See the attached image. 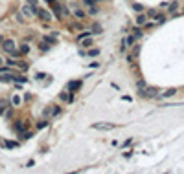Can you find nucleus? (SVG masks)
Instances as JSON below:
<instances>
[{"instance_id":"f257e3e1","label":"nucleus","mask_w":184,"mask_h":174,"mask_svg":"<svg viewBox=\"0 0 184 174\" xmlns=\"http://www.w3.org/2000/svg\"><path fill=\"white\" fill-rule=\"evenodd\" d=\"M2 48H4V51H8L9 55L13 53V51H17V50H15V48H17V46H15V40H11V39H6V40H4Z\"/></svg>"},{"instance_id":"f03ea898","label":"nucleus","mask_w":184,"mask_h":174,"mask_svg":"<svg viewBox=\"0 0 184 174\" xmlns=\"http://www.w3.org/2000/svg\"><path fill=\"white\" fill-rule=\"evenodd\" d=\"M37 17L41 20H44V22L52 20V13H50V11H46V9H37Z\"/></svg>"},{"instance_id":"7ed1b4c3","label":"nucleus","mask_w":184,"mask_h":174,"mask_svg":"<svg viewBox=\"0 0 184 174\" xmlns=\"http://www.w3.org/2000/svg\"><path fill=\"white\" fill-rule=\"evenodd\" d=\"M92 128L94 130H111V128H114V125L112 123H94Z\"/></svg>"},{"instance_id":"20e7f679","label":"nucleus","mask_w":184,"mask_h":174,"mask_svg":"<svg viewBox=\"0 0 184 174\" xmlns=\"http://www.w3.org/2000/svg\"><path fill=\"white\" fill-rule=\"evenodd\" d=\"M79 86H81V81H70V83H68V92H70L72 97L76 94V90H79Z\"/></svg>"},{"instance_id":"39448f33","label":"nucleus","mask_w":184,"mask_h":174,"mask_svg":"<svg viewBox=\"0 0 184 174\" xmlns=\"http://www.w3.org/2000/svg\"><path fill=\"white\" fill-rule=\"evenodd\" d=\"M146 22H147V15L140 13V15L136 17V26H146Z\"/></svg>"},{"instance_id":"423d86ee","label":"nucleus","mask_w":184,"mask_h":174,"mask_svg":"<svg viewBox=\"0 0 184 174\" xmlns=\"http://www.w3.org/2000/svg\"><path fill=\"white\" fill-rule=\"evenodd\" d=\"M89 37H92V31H87V30H85V31H81V33L77 35V42H81V40L89 39Z\"/></svg>"},{"instance_id":"0eeeda50","label":"nucleus","mask_w":184,"mask_h":174,"mask_svg":"<svg viewBox=\"0 0 184 174\" xmlns=\"http://www.w3.org/2000/svg\"><path fill=\"white\" fill-rule=\"evenodd\" d=\"M175 94H177V90L175 88H169V90L162 92V94H158V97H171V95H175Z\"/></svg>"},{"instance_id":"6e6552de","label":"nucleus","mask_w":184,"mask_h":174,"mask_svg":"<svg viewBox=\"0 0 184 174\" xmlns=\"http://www.w3.org/2000/svg\"><path fill=\"white\" fill-rule=\"evenodd\" d=\"M59 99H61V101H65V103H70L74 97H72V95H68L66 92H61V94H59Z\"/></svg>"},{"instance_id":"1a4fd4ad","label":"nucleus","mask_w":184,"mask_h":174,"mask_svg":"<svg viewBox=\"0 0 184 174\" xmlns=\"http://www.w3.org/2000/svg\"><path fill=\"white\" fill-rule=\"evenodd\" d=\"M74 17H76V19H79V20H83L85 17H87V13H85L83 9H76V11H74Z\"/></svg>"},{"instance_id":"9d476101","label":"nucleus","mask_w":184,"mask_h":174,"mask_svg":"<svg viewBox=\"0 0 184 174\" xmlns=\"http://www.w3.org/2000/svg\"><path fill=\"white\" fill-rule=\"evenodd\" d=\"M177 9H179V2H171V4L168 6V11H169V13H175Z\"/></svg>"},{"instance_id":"9b49d317","label":"nucleus","mask_w":184,"mask_h":174,"mask_svg":"<svg viewBox=\"0 0 184 174\" xmlns=\"http://www.w3.org/2000/svg\"><path fill=\"white\" fill-rule=\"evenodd\" d=\"M125 40H127V46H131V48H133V46H135V40H136V37H135V33H131V35H129V37H127V39H125Z\"/></svg>"},{"instance_id":"f8f14e48","label":"nucleus","mask_w":184,"mask_h":174,"mask_svg":"<svg viewBox=\"0 0 184 174\" xmlns=\"http://www.w3.org/2000/svg\"><path fill=\"white\" fill-rule=\"evenodd\" d=\"M127 51V40L122 39V42H120V53H125Z\"/></svg>"},{"instance_id":"ddd939ff","label":"nucleus","mask_w":184,"mask_h":174,"mask_svg":"<svg viewBox=\"0 0 184 174\" xmlns=\"http://www.w3.org/2000/svg\"><path fill=\"white\" fill-rule=\"evenodd\" d=\"M4 147L6 148H15V147H19V143H17V141H6Z\"/></svg>"},{"instance_id":"4468645a","label":"nucleus","mask_w":184,"mask_h":174,"mask_svg":"<svg viewBox=\"0 0 184 174\" xmlns=\"http://www.w3.org/2000/svg\"><path fill=\"white\" fill-rule=\"evenodd\" d=\"M13 81H15V83H26V77H24V75H15V77H13Z\"/></svg>"},{"instance_id":"2eb2a0df","label":"nucleus","mask_w":184,"mask_h":174,"mask_svg":"<svg viewBox=\"0 0 184 174\" xmlns=\"http://www.w3.org/2000/svg\"><path fill=\"white\" fill-rule=\"evenodd\" d=\"M20 53H22V55L30 53V46H28V44H22V46H20Z\"/></svg>"},{"instance_id":"dca6fc26","label":"nucleus","mask_w":184,"mask_h":174,"mask_svg":"<svg viewBox=\"0 0 184 174\" xmlns=\"http://www.w3.org/2000/svg\"><path fill=\"white\" fill-rule=\"evenodd\" d=\"M133 33H135V37H136V39H140L142 35H144V31L140 30V28H135V30H133Z\"/></svg>"},{"instance_id":"f3484780","label":"nucleus","mask_w":184,"mask_h":174,"mask_svg":"<svg viewBox=\"0 0 184 174\" xmlns=\"http://www.w3.org/2000/svg\"><path fill=\"white\" fill-rule=\"evenodd\" d=\"M20 101H22V99H20L19 95H13V99H11V103H13L15 106H19V104H20Z\"/></svg>"},{"instance_id":"a211bd4d","label":"nucleus","mask_w":184,"mask_h":174,"mask_svg":"<svg viewBox=\"0 0 184 174\" xmlns=\"http://www.w3.org/2000/svg\"><path fill=\"white\" fill-rule=\"evenodd\" d=\"M157 15H158L157 9H149V11H147V17H149V19H151V17H155V19H157Z\"/></svg>"},{"instance_id":"6ab92c4d","label":"nucleus","mask_w":184,"mask_h":174,"mask_svg":"<svg viewBox=\"0 0 184 174\" xmlns=\"http://www.w3.org/2000/svg\"><path fill=\"white\" fill-rule=\"evenodd\" d=\"M28 4L33 8V11H35V15H37V0H28Z\"/></svg>"},{"instance_id":"aec40b11","label":"nucleus","mask_w":184,"mask_h":174,"mask_svg":"<svg viewBox=\"0 0 184 174\" xmlns=\"http://www.w3.org/2000/svg\"><path fill=\"white\" fill-rule=\"evenodd\" d=\"M17 66H19L20 70H28V64H26L24 61H19V62H17Z\"/></svg>"},{"instance_id":"412c9836","label":"nucleus","mask_w":184,"mask_h":174,"mask_svg":"<svg viewBox=\"0 0 184 174\" xmlns=\"http://www.w3.org/2000/svg\"><path fill=\"white\" fill-rule=\"evenodd\" d=\"M133 9H135V11H138V13H142V11H144V8H142L140 4H133Z\"/></svg>"},{"instance_id":"4be33fe9","label":"nucleus","mask_w":184,"mask_h":174,"mask_svg":"<svg viewBox=\"0 0 184 174\" xmlns=\"http://www.w3.org/2000/svg\"><path fill=\"white\" fill-rule=\"evenodd\" d=\"M79 44H83V46H90V44H92V39L89 37V39H85V40H81V42H79Z\"/></svg>"},{"instance_id":"5701e85b","label":"nucleus","mask_w":184,"mask_h":174,"mask_svg":"<svg viewBox=\"0 0 184 174\" xmlns=\"http://www.w3.org/2000/svg\"><path fill=\"white\" fill-rule=\"evenodd\" d=\"M41 50H43V51H46V50H50V42H46V40H44V42L41 44Z\"/></svg>"},{"instance_id":"b1692460","label":"nucleus","mask_w":184,"mask_h":174,"mask_svg":"<svg viewBox=\"0 0 184 174\" xmlns=\"http://www.w3.org/2000/svg\"><path fill=\"white\" fill-rule=\"evenodd\" d=\"M15 128L19 132H24V125H22V123H15Z\"/></svg>"},{"instance_id":"393cba45","label":"nucleus","mask_w":184,"mask_h":174,"mask_svg":"<svg viewBox=\"0 0 184 174\" xmlns=\"http://www.w3.org/2000/svg\"><path fill=\"white\" fill-rule=\"evenodd\" d=\"M138 53H140V46H133V55L136 57Z\"/></svg>"},{"instance_id":"a878e982","label":"nucleus","mask_w":184,"mask_h":174,"mask_svg":"<svg viewBox=\"0 0 184 174\" xmlns=\"http://www.w3.org/2000/svg\"><path fill=\"white\" fill-rule=\"evenodd\" d=\"M89 13H90V15H96V13H98V8H94V6H90V9H89Z\"/></svg>"},{"instance_id":"bb28decb","label":"nucleus","mask_w":184,"mask_h":174,"mask_svg":"<svg viewBox=\"0 0 184 174\" xmlns=\"http://www.w3.org/2000/svg\"><path fill=\"white\" fill-rule=\"evenodd\" d=\"M98 53H100V51H98V50H89V55H90V57H96Z\"/></svg>"},{"instance_id":"cd10ccee","label":"nucleus","mask_w":184,"mask_h":174,"mask_svg":"<svg viewBox=\"0 0 184 174\" xmlns=\"http://www.w3.org/2000/svg\"><path fill=\"white\" fill-rule=\"evenodd\" d=\"M72 30H83V26H81V24H77V22H76V24H72Z\"/></svg>"},{"instance_id":"c85d7f7f","label":"nucleus","mask_w":184,"mask_h":174,"mask_svg":"<svg viewBox=\"0 0 184 174\" xmlns=\"http://www.w3.org/2000/svg\"><path fill=\"white\" fill-rule=\"evenodd\" d=\"M96 4V0H85V6H89V8H90V6H94Z\"/></svg>"},{"instance_id":"c756f323","label":"nucleus","mask_w":184,"mask_h":174,"mask_svg":"<svg viewBox=\"0 0 184 174\" xmlns=\"http://www.w3.org/2000/svg\"><path fill=\"white\" fill-rule=\"evenodd\" d=\"M46 125H48V121H41V123H39L37 126H39V128H44V126H46Z\"/></svg>"},{"instance_id":"7c9ffc66","label":"nucleus","mask_w":184,"mask_h":174,"mask_svg":"<svg viewBox=\"0 0 184 174\" xmlns=\"http://www.w3.org/2000/svg\"><path fill=\"white\" fill-rule=\"evenodd\" d=\"M131 143H133V139H127V141H125V143L122 145V148H125V147H129V145H131Z\"/></svg>"},{"instance_id":"2f4dec72","label":"nucleus","mask_w":184,"mask_h":174,"mask_svg":"<svg viewBox=\"0 0 184 174\" xmlns=\"http://www.w3.org/2000/svg\"><path fill=\"white\" fill-rule=\"evenodd\" d=\"M59 112H61V106H55V108H54V115H57Z\"/></svg>"},{"instance_id":"473e14b6","label":"nucleus","mask_w":184,"mask_h":174,"mask_svg":"<svg viewBox=\"0 0 184 174\" xmlns=\"http://www.w3.org/2000/svg\"><path fill=\"white\" fill-rule=\"evenodd\" d=\"M4 40H6L4 37H0V46H2V44H4Z\"/></svg>"},{"instance_id":"72a5a7b5","label":"nucleus","mask_w":184,"mask_h":174,"mask_svg":"<svg viewBox=\"0 0 184 174\" xmlns=\"http://www.w3.org/2000/svg\"><path fill=\"white\" fill-rule=\"evenodd\" d=\"M0 66H4V59H0Z\"/></svg>"},{"instance_id":"f704fd0d","label":"nucleus","mask_w":184,"mask_h":174,"mask_svg":"<svg viewBox=\"0 0 184 174\" xmlns=\"http://www.w3.org/2000/svg\"><path fill=\"white\" fill-rule=\"evenodd\" d=\"M46 2H50V4H54V2H55V0H46Z\"/></svg>"},{"instance_id":"c9c22d12","label":"nucleus","mask_w":184,"mask_h":174,"mask_svg":"<svg viewBox=\"0 0 184 174\" xmlns=\"http://www.w3.org/2000/svg\"><path fill=\"white\" fill-rule=\"evenodd\" d=\"M182 13H184V8H182Z\"/></svg>"}]
</instances>
